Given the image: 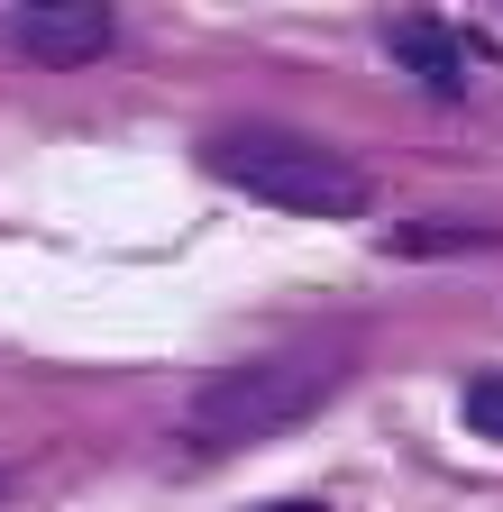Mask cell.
Returning <instances> with one entry per match:
<instances>
[{
  "instance_id": "obj_3",
  "label": "cell",
  "mask_w": 503,
  "mask_h": 512,
  "mask_svg": "<svg viewBox=\"0 0 503 512\" xmlns=\"http://www.w3.org/2000/svg\"><path fill=\"white\" fill-rule=\"evenodd\" d=\"M110 0H19L10 19V46L28 64H46V74H74V64H101L110 55Z\"/></svg>"
},
{
  "instance_id": "obj_5",
  "label": "cell",
  "mask_w": 503,
  "mask_h": 512,
  "mask_svg": "<svg viewBox=\"0 0 503 512\" xmlns=\"http://www.w3.org/2000/svg\"><path fill=\"white\" fill-rule=\"evenodd\" d=\"M467 421H476V439L503 448V375H476V384H467Z\"/></svg>"
},
{
  "instance_id": "obj_2",
  "label": "cell",
  "mask_w": 503,
  "mask_h": 512,
  "mask_svg": "<svg viewBox=\"0 0 503 512\" xmlns=\"http://www.w3.org/2000/svg\"><path fill=\"white\" fill-rule=\"evenodd\" d=\"M211 174L257 192L275 211H302V220H357L375 202L366 165H348L339 147H311V138H257V128H238V138H211Z\"/></svg>"
},
{
  "instance_id": "obj_6",
  "label": "cell",
  "mask_w": 503,
  "mask_h": 512,
  "mask_svg": "<svg viewBox=\"0 0 503 512\" xmlns=\"http://www.w3.org/2000/svg\"><path fill=\"white\" fill-rule=\"evenodd\" d=\"M257 512H330V503H257Z\"/></svg>"
},
{
  "instance_id": "obj_1",
  "label": "cell",
  "mask_w": 503,
  "mask_h": 512,
  "mask_svg": "<svg viewBox=\"0 0 503 512\" xmlns=\"http://www.w3.org/2000/svg\"><path fill=\"white\" fill-rule=\"evenodd\" d=\"M330 384H339L330 357H257V366H229V375H211L202 394H193L183 439L211 448V458H220V448H247V439H275V430H293V421L321 412Z\"/></svg>"
},
{
  "instance_id": "obj_7",
  "label": "cell",
  "mask_w": 503,
  "mask_h": 512,
  "mask_svg": "<svg viewBox=\"0 0 503 512\" xmlns=\"http://www.w3.org/2000/svg\"><path fill=\"white\" fill-rule=\"evenodd\" d=\"M0 494H10V476H0Z\"/></svg>"
},
{
  "instance_id": "obj_4",
  "label": "cell",
  "mask_w": 503,
  "mask_h": 512,
  "mask_svg": "<svg viewBox=\"0 0 503 512\" xmlns=\"http://www.w3.org/2000/svg\"><path fill=\"white\" fill-rule=\"evenodd\" d=\"M394 55L412 64V74H421L430 92H458V83H467V64H458V46H449V28H439V19H412V28H394Z\"/></svg>"
}]
</instances>
